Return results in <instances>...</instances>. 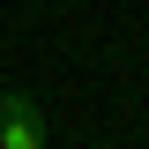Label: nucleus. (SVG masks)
Instances as JSON below:
<instances>
[{"label":"nucleus","instance_id":"nucleus-1","mask_svg":"<svg viewBox=\"0 0 149 149\" xmlns=\"http://www.w3.org/2000/svg\"><path fill=\"white\" fill-rule=\"evenodd\" d=\"M0 149H45V112L30 90H0Z\"/></svg>","mask_w":149,"mask_h":149}]
</instances>
